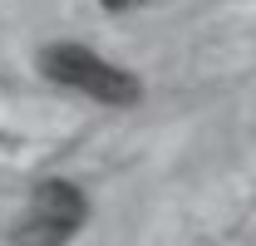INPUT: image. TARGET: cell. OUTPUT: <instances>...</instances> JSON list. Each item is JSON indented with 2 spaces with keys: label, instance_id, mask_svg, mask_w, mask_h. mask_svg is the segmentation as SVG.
Wrapping results in <instances>:
<instances>
[{
  "label": "cell",
  "instance_id": "cell-1",
  "mask_svg": "<svg viewBox=\"0 0 256 246\" xmlns=\"http://www.w3.org/2000/svg\"><path fill=\"white\" fill-rule=\"evenodd\" d=\"M34 64H40V74H44L50 84L84 94V98H94L104 108H138V104H143V79H138L133 69H124V64L104 60L98 50L79 44V40H54V44H44Z\"/></svg>",
  "mask_w": 256,
  "mask_h": 246
},
{
  "label": "cell",
  "instance_id": "cell-2",
  "mask_svg": "<svg viewBox=\"0 0 256 246\" xmlns=\"http://www.w3.org/2000/svg\"><path fill=\"white\" fill-rule=\"evenodd\" d=\"M89 222V197L69 178H40L25 212L10 222V246H69Z\"/></svg>",
  "mask_w": 256,
  "mask_h": 246
},
{
  "label": "cell",
  "instance_id": "cell-3",
  "mask_svg": "<svg viewBox=\"0 0 256 246\" xmlns=\"http://www.w3.org/2000/svg\"><path fill=\"white\" fill-rule=\"evenodd\" d=\"M108 15H128V10H143V5H153V0H98Z\"/></svg>",
  "mask_w": 256,
  "mask_h": 246
}]
</instances>
